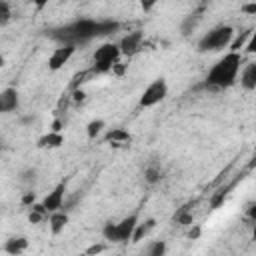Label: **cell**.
Here are the masks:
<instances>
[{
	"instance_id": "obj_1",
	"label": "cell",
	"mask_w": 256,
	"mask_h": 256,
	"mask_svg": "<svg viewBox=\"0 0 256 256\" xmlns=\"http://www.w3.org/2000/svg\"><path fill=\"white\" fill-rule=\"evenodd\" d=\"M120 28V24L116 20H94V18H78L70 24H64L60 28L52 30V38L58 44H70V46H78V44H86L94 38L112 34Z\"/></svg>"
},
{
	"instance_id": "obj_2",
	"label": "cell",
	"mask_w": 256,
	"mask_h": 256,
	"mask_svg": "<svg viewBox=\"0 0 256 256\" xmlns=\"http://www.w3.org/2000/svg\"><path fill=\"white\" fill-rule=\"evenodd\" d=\"M242 54L240 52H226L222 58H218L212 68L206 72L204 86L210 90H226L238 82V76L242 72Z\"/></svg>"
},
{
	"instance_id": "obj_3",
	"label": "cell",
	"mask_w": 256,
	"mask_h": 256,
	"mask_svg": "<svg viewBox=\"0 0 256 256\" xmlns=\"http://www.w3.org/2000/svg\"><path fill=\"white\" fill-rule=\"evenodd\" d=\"M234 28L230 24H218L212 26L208 32H204L196 44L198 52L202 54H212V52H222L224 48H230L234 42Z\"/></svg>"
},
{
	"instance_id": "obj_4",
	"label": "cell",
	"mask_w": 256,
	"mask_h": 256,
	"mask_svg": "<svg viewBox=\"0 0 256 256\" xmlns=\"http://www.w3.org/2000/svg\"><path fill=\"white\" fill-rule=\"evenodd\" d=\"M138 222H140V218H138L136 212L124 216V218L118 220V222L108 220V222L102 226V236H104V240H108L110 244L132 242V236H134V232H136Z\"/></svg>"
},
{
	"instance_id": "obj_5",
	"label": "cell",
	"mask_w": 256,
	"mask_h": 256,
	"mask_svg": "<svg viewBox=\"0 0 256 256\" xmlns=\"http://www.w3.org/2000/svg\"><path fill=\"white\" fill-rule=\"evenodd\" d=\"M120 46L116 42H104L100 44L92 54V70L96 74H106L114 70V66L120 60Z\"/></svg>"
},
{
	"instance_id": "obj_6",
	"label": "cell",
	"mask_w": 256,
	"mask_h": 256,
	"mask_svg": "<svg viewBox=\"0 0 256 256\" xmlns=\"http://www.w3.org/2000/svg\"><path fill=\"white\" fill-rule=\"evenodd\" d=\"M166 96H168V82H166V78L158 76V78H154V80L142 90L140 100H138V106H140V108H152V106L164 102Z\"/></svg>"
},
{
	"instance_id": "obj_7",
	"label": "cell",
	"mask_w": 256,
	"mask_h": 256,
	"mask_svg": "<svg viewBox=\"0 0 256 256\" xmlns=\"http://www.w3.org/2000/svg\"><path fill=\"white\" fill-rule=\"evenodd\" d=\"M66 196H68V192H66V182H58V184H56V186H54V188L44 196L42 206L48 210V214L58 212V210H62V208H64Z\"/></svg>"
},
{
	"instance_id": "obj_8",
	"label": "cell",
	"mask_w": 256,
	"mask_h": 256,
	"mask_svg": "<svg viewBox=\"0 0 256 256\" xmlns=\"http://www.w3.org/2000/svg\"><path fill=\"white\" fill-rule=\"evenodd\" d=\"M144 44V32L142 30H132L128 34H124L118 42L120 46V54L122 56H134Z\"/></svg>"
},
{
	"instance_id": "obj_9",
	"label": "cell",
	"mask_w": 256,
	"mask_h": 256,
	"mask_svg": "<svg viewBox=\"0 0 256 256\" xmlns=\"http://www.w3.org/2000/svg\"><path fill=\"white\" fill-rule=\"evenodd\" d=\"M76 52V46H70V44H58V48L52 50V54L48 56V68L52 72L60 70L64 64H68V60L74 56Z\"/></svg>"
},
{
	"instance_id": "obj_10",
	"label": "cell",
	"mask_w": 256,
	"mask_h": 256,
	"mask_svg": "<svg viewBox=\"0 0 256 256\" xmlns=\"http://www.w3.org/2000/svg\"><path fill=\"white\" fill-rule=\"evenodd\" d=\"M18 106H20L18 90H16V88H4V90L0 92V112L8 114V112L18 110Z\"/></svg>"
},
{
	"instance_id": "obj_11",
	"label": "cell",
	"mask_w": 256,
	"mask_h": 256,
	"mask_svg": "<svg viewBox=\"0 0 256 256\" xmlns=\"http://www.w3.org/2000/svg\"><path fill=\"white\" fill-rule=\"evenodd\" d=\"M106 142L110 146H114V148H124V146H130L132 136L124 128H112V130L106 132Z\"/></svg>"
},
{
	"instance_id": "obj_12",
	"label": "cell",
	"mask_w": 256,
	"mask_h": 256,
	"mask_svg": "<svg viewBox=\"0 0 256 256\" xmlns=\"http://www.w3.org/2000/svg\"><path fill=\"white\" fill-rule=\"evenodd\" d=\"M2 250L8 254V256H20L28 250V238L26 236H12L4 242Z\"/></svg>"
},
{
	"instance_id": "obj_13",
	"label": "cell",
	"mask_w": 256,
	"mask_h": 256,
	"mask_svg": "<svg viewBox=\"0 0 256 256\" xmlns=\"http://www.w3.org/2000/svg\"><path fill=\"white\" fill-rule=\"evenodd\" d=\"M238 80H240V86L244 90H256V62L244 64Z\"/></svg>"
},
{
	"instance_id": "obj_14",
	"label": "cell",
	"mask_w": 256,
	"mask_h": 256,
	"mask_svg": "<svg viewBox=\"0 0 256 256\" xmlns=\"http://www.w3.org/2000/svg\"><path fill=\"white\" fill-rule=\"evenodd\" d=\"M68 220H70L68 212H64V210L52 212V214L48 216V226H50V232H52L54 236L62 234V232H64V228L68 226Z\"/></svg>"
},
{
	"instance_id": "obj_15",
	"label": "cell",
	"mask_w": 256,
	"mask_h": 256,
	"mask_svg": "<svg viewBox=\"0 0 256 256\" xmlns=\"http://www.w3.org/2000/svg\"><path fill=\"white\" fill-rule=\"evenodd\" d=\"M64 144V134L62 132H46L38 138V148L42 150H54V148H60Z\"/></svg>"
},
{
	"instance_id": "obj_16",
	"label": "cell",
	"mask_w": 256,
	"mask_h": 256,
	"mask_svg": "<svg viewBox=\"0 0 256 256\" xmlns=\"http://www.w3.org/2000/svg\"><path fill=\"white\" fill-rule=\"evenodd\" d=\"M154 228H156V218H146L144 222H138L136 232H134V236H132V242H134V244L142 242L144 238H148V234H150Z\"/></svg>"
},
{
	"instance_id": "obj_17",
	"label": "cell",
	"mask_w": 256,
	"mask_h": 256,
	"mask_svg": "<svg viewBox=\"0 0 256 256\" xmlns=\"http://www.w3.org/2000/svg\"><path fill=\"white\" fill-rule=\"evenodd\" d=\"M200 20H202V8L196 10V12H192V14H188V16L182 20V24H180V32H182V36H190V34L196 30V26H198Z\"/></svg>"
},
{
	"instance_id": "obj_18",
	"label": "cell",
	"mask_w": 256,
	"mask_h": 256,
	"mask_svg": "<svg viewBox=\"0 0 256 256\" xmlns=\"http://www.w3.org/2000/svg\"><path fill=\"white\" fill-rule=\"evenodd\" d=\"M48 216H50V214H48V210L42 206V202L30 206V212H28V220H30V224H40V222H44Z\"/></svg>"
},
{
	"instance_id": "obj_19",
	"label": "cell",
	"mask_w": 256,
	"mask_h": 256,
	"mask_svg": "<svg viewBox=\"0 0 256 256\" xmlns=\"http://www.w3.org/2000/svg\"><path fill=\"white\" fill-rule=\"evenodd\" d=\"M166 248H168L166 240H154L144 248L142 256H166Z\"/></svg>"
},
{
	"instance_id": "obj_20",
	"label": "cell",
	"mask_w": 256,
	"mask_h": 256,
	"mask_svg": "<svg viewBox=\"0 0 256 256\" xmlns=\"http://www.w3.org/2000/svg\"><path fill=\"white\" fill-rule=\"evenodd\" d=\"M104 128H106V122H104L102 118H94V120H90V122L86 124V136H88L90 140H94V138H98V136L102 134Z\"/></svg>"
},
{
	"instance_id": "obj_21",
	"label": "cell",
	"mask_w": 256,
	"mask_h": 256,
	"mask_svg": "<svg viewBox=\"0 0 256 256\" xmlns=\"http://www.w3.org/2000/svg\"><path fill=\"white\" fill-rule=\"evenodd\" d=\"M160 178H162V170H160V166L150 164V166L144 168V180H146L148 184H156V182H160Z\"/></svg>"
},
{
	"instance_id": "obj_22",
	"label": "cell",
	"mask_w": 256,
	"mask_h": 256,
	"mask_svg": "<svg viewBox=\"0 0 256 256\" xmlns=\"http://www.w3.org/2000/svg\"><path fill=\"white\" fill-rule=\"evenodd\" d=\"M10 18H12V8H10V2L0 0V26H6Z\"/></svg>"
},
{
	"instance_id": "obj_23",
	"label": "cell",
	"mask_w": 256,
	"mask_h": 256,
	"mask_svg": "<svg viewBox=\"0 0 256 256\" xmlns=\"http://www.w3.org/2000/svg\"><path fill=\"white\" fill-rule=\"evenodd\" d=\"M174 222H178V224H192V212H188V206H182L174 214Z\"/></svg>"
},
{
	"instance_id": "obj_24",
	"label": "cell",
	"mask_w": 256,
	"mask_h": 256,
	"mask_svg": "<svg viewBox=\"0 0 256 256\" xmlns=\"http://www.w3.org/2000/svg\"><path fill=\"white\" fill-rule=\"evenodd\" d=\"M244 52H246V54H256V28H254L252 34H250V38H248V42H246V46H244Z\"/></svg>"
},
{
	"instance_id": "obj_25",
	"label": "cell",
	"mask_w": 256,
	"mask_h": 256,
	"mask_svg": "<svg viewBox=\"0 0 256 256\" xmlns=\"http://www.w3.org/2000/svg\"><path fill=\"white\" fill-rule=\"evenodd\" d=\"M200 234H202V228H200L198 224H192V228H190V232H188V238H190V240H198Z\"/></svg>"
},
{
	"instance_id": "obj_26",
	"label": "cell",
	"mask_w": 256,
	"mask_h": 256,
	"mask_svg": "<svg viewBox=\"0 0 256 256\" xmlns=\"http://www.w3.org/2000/svg\"><path fill=\"white\" fill-rule=\"evenodd\" d=\"M104 248H106L104 244H92V246H90V248H88L84 254H86V256H94V254H100Z\"/></svg>"
},
{
	"instance_id": "obj_27",
	"label": "cell",
	"mask_w": 256,
	"mask_h": 256,
	"mask_svg": "<svg viewBox=\"0 0 256 256\" xmlns=\"http://www.w3.org/2000/svg\"><path fill=\"white\" fill-rule=\"evenodd\" d=\"M240 10H242L244 14H256V4H242Z\"/></svg>"
},
{
	"instance_id": "obj_28",
	"label": "cell",
	"mask_w": 256,
	"mask_h": 256,
	"mask_svg": "<svg viewBox=\"0 0 256 256\" xmlns=\"http://www.w3.org/2000/svg\"><path fill=\"white\" fill-rule=\"evenodd\" d=\"M22 204H34V192H26L24 196H22Z\"/></svg>"
},
{
	"instance_id": "obj_29",
	"label": "cell",
	"mask_w": 256,
	"mask_h": 256,
	"mask_svg": "<svg viewBox=\"0 0 256 256\" xmlns=\"http://www.w3.org/2000/svg\"><path fill=\"white\" fill-rule=\"evenodd\" d=\"M248 218H250L252 222H256V204L250 206V210H248Z\"/></svg>"
},
{
	"instance_id": "obj_30",
	"label": "cell",
	"mask_w": 256,
	"mask_h": 256,
	"mask_svg": "<svg viewBox=\"0 0 256 256\" xmlns=\"http://www.w3.org/2000/svg\"><path fill=\"white\" fill-rule=\"evenodd\" d=\"M252 240H256V222L252 224Z\"/></svg>"
},
{
	"instance_id": "obj_31",
	"label": "cell",
	"mask_w": 256,
	"mask_h": 256,
	"mask_svg": "<svg viewBox=\"0 0 256 256\" xmlns=\"http://www.w3.org/2000/svg\"><path fill=\"white\" fill-rule=\"evenodd\" d=\"M78 256H86V254H78Z\"/></svg>"
}]
</instances>
